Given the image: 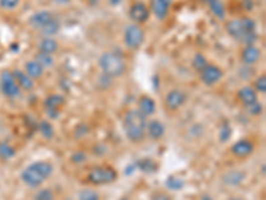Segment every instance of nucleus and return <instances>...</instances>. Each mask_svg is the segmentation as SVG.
<instances>
[{
  "label": "nucleus",
  "instance_id": "obj_3",
  "mask_svg": "<svg viewBox=\"0 0 266 200\" xmlns=\"http://www.w3.org/2000/svg\"><path fill=\"white\" fill-rule=\"evenodd\" d=\"M52 173H54V166L50 162L38 160L26 167L20 173V177L24 184L30 188H39L47 179L52 176Z\"/></svg>",
  "mask_w": 266,
  "mask_h": 200
},
{
  "label": "nucleus",
  "instance_id": "obj_36",
  "mask_svg": "<svg viewBox=\"0 0 266 200\" xmlns=\"http://www.w3.org/2000/svg\"><path fill=\"white\" fill-rule=\"evenodd\" d=\"M20 0H0V8L6 11H14L15 8L19 7Z\"/></svg>",
  "mask_w": 266,
  "mask_h": 200
},
{
  "label": "nucleus",
  "instance_id": "obj_27",
  "mask_svg": "<svg viewBox=\"0 0 266 200\" xmlns=\"http://www.w3.org/2000/svg\"><path fill=\"white\" fill-rule=\"evenodd\" d=\"M35 60H38L43 66V68H52L55 66V59L52 58V55L43 54V52H38L35 56Z\"/></svg>",
  "mask_w": 266,
  "mask_h": 200
},
{
  "label": "nucleus",
  "instance_id": "obj_18",
  "mask_svg": "<svg viewBox=\"0 0 266 200\" xmlns=\"http://www.w3.org/2000/svg\"><path fill=\"white\" fill-rule=\"evenodd\" d=\"M147 134L153 140H160L165 135V126L157 119H152L147 123Z\"/></svg>",
  "mask_w": 266,
  "mask_h": 200
},
{
  "label": "nucleus",
  "instance_id": "obj_28",
  "mask_svg": "<svg viewBox=\"0 0 266 200\" xmlns=\"http://www.w3.org/2000/svg\"><path fill=\"white\" fill-rule=\"evenodd\" d=\"M79 200H100V193L93 188H83L79 191Z\"/></svg>",
  "mask_w": 266,
  "mask_h": 200
},
{
  "label": "nucleus",
  "instance_id": "obj_8",
  "mask_svg": "<svg viewBox=\"0 0 266 200\" xmlns=\"http://www.w3.org/2000/svg\"><path fill=\"white\" fill-rule=\"evenodd\" d=\"M128 16L132 20V23L135 24H144L147 23L149 18H151V10L149 6H147V3H144L141 0L135 2L132 4L129 10H128Z\"/></svg>",
  "mask_w": 266,
  "mask_h": 200
},
{
  "label": "nucleus",
  "instance_id": "obj_31",
  "mask_svg": "<svg viewBox=\"0 0 266 200\" xmlns=\"http://www.w3.org/2000/svg\"><path fill=\"white\" fill-rule=\"evenodd\" d=\"M136 167H139L143 172L145 173H152L156 169V163L152 160V159H144V160H140L137 162Z\"/></svg>",
  "mask_w": 266,
  "mask_h": 200
},
{
  "label": "nucleus",
  "instance_id": "obj_16",
  "mask_svg": "<svg viewBox=\"0 0 266 200\" xmlns=\"http://www.w3.org/2000/svg\"><path fill=\"white\" fill-rule=\"evenodd\" d=\"M237 97L242 103L243 107L258 102V93L255 92L251 85H243V87H241L238 89V92H237Z\"/></svg>",
  "mask_w": 266,
  "mask_h": 200
},
{
  "label": "nucleus",
  "instance_id": "obj_2",
  "mask_svg": "<svg viewBox=\"0 0 266 200\" xmlns=\"http://www.w3.org/2000/svg\"><path fill=\"white\" fill-rule=\"evenodd\" d=\"M147 116H144L137 108L128 110L123 116V130L131 143H140L147 134Z\"/></svg>",
  "mask_w": 266,
  "mask_h": 200
},
{
  "label": "nucleus",
  "instance_id": "obj_43",
  "mask_svg": "<svg viewBox=\"0 0 266 200\" xmlns=\"http://www.w3.org/2000/svg\"><path fill=\"white\" fill-rule=\"evenodd\" d=\"M229 200H245V199H242V197H231V199Z\"/></svg>",
  "mask_w": 266,
  "mask_h": 200
},
{
  "label": "nucleus",
  "instance_id": "obj_41",
  "mask_svg": "<svg viewBox=\"0 0 266 200\" xmlns=\"http://www.w3.org/2000/svg\"><path fill=\"white\" fill-rule=\"evenodd\" d=\"M55 2H58V3H60V4H66V3H68V2H71V0H55Z\"/></svg>",
  "mask_w": 266,
  "mask_h": 200
},
{
  "label": "nucleus",
  "instance_id": "obj_23",
  "mask_svg": "<svg viewBox=\"0 0 266 200\" xmlns=\"http://www.w3.org/2000/svg\"><path fill=\"white\" fill-rule=\"evenodd\" d=\"M206 6H208L210 12L216 16L217 19L225 20V18H226V10H225V6L222 4L221 0H209Z\"/></svg>",
  "mask_w": 266,
  "mask_h": 200
},
{
  "label": "nucleus",
  "instance_id": "obj_15",
  "mask_svg": "<svg viewBox=\"0 0 266 200\" xmlns=\"http://www.w3.org/2000/svg\"><path fill=\"white\" fill-rule=\"evenodd\" d=\"M54 18L55 16L52 15V12L48 11V10H40V11L35 12V14L30 18L28 23H30V26H31L34 30L40 31V30H42L50 20L54 19Z\"/></svg>",
  "mask_w": 266,
  "mask_h": 200
},
{
  "label": "nucleus",
  "instance_id": "obj_34",
  "mask_svg": "<svg viewBox=\"0 0 266 200\" xmlns=\"http://www.w3.org/2000/svg\"><path fill=\"white\" fill-rule=\"evenodd\" d=\"M34 200H55V193L50 188H42L36 192Z\"/></svg>",
  "mask_w": 266,
  "mask_h": 200
},
{
  "label": "nucleus",
  "instance_id": "obj_21",
  "mask_svg": "<svg viewBox=\"0 0 266 200\" xmlns=\"http://www.w3.org/2000/svg\"><path fill=\"white\" fill-rule=\"evenodd\" d=\"M66 104V97L59 93H51L44 100V107L46 110H59Z\"/></svg>",
  "mask_w": 266,
  "mask_h": 200
},
{
  "label": "nucleus",
  "instance_id": "obj_1",
  "mask_svg": "<svg viewBox=\"0 0 266 200\" xmlns=\"http://www.w3.org/2000/svg\"><path fill=\"white\" fill-rule=\"evenodd\" d=\"M257 24L249 16L234 18L225 22V31L234 39L235 42L241 43L243 46H251L257 42Z\"/></svg>",
  "mask_w": 266,
  "mask_h": 200
},
{
  "label": "nucleus",
  "instance_id": "obj_26",
  "mask_svg": "<svg viewBox=\"0 0 266 200\" xmlns=\"http://www.w3.org/2000/svg\"><path fill=\"white\" fill-rule=\"evenodd\" d=\"M16 155V150L10 143L0 142V159L2 160H10Z\"/></svg>",
  "mask_w": 266,
  "mask_h": 200
},
{
  "label": "nucleus",
  "instance_id": "obj_38",
  "mask_svg": "<svg viewBox=\"0 0 266 200\" xmlns=\"http://www.w3.org/2000/svg\"><path fill=\"white\" fill-rule=\"evenodd\" d=\"M152 200H173V199H172L169 195H166V193L158 192V193H156V195H153Z\"/></svg>",
  "mask_w": 266,
  "mask_h": 200
},
{
  "label": "nucleus",
  "instance_id": "obj_17",
  "mask_svg": "<svg viewBox=\"0 0 266 200\" xmlns=\"http://www.w3.org/2000/svg\"><path fill=\"white\" fill-rule=\"evenodd\" d=\"M12 75L15 77L16 83H18V85L20 87V89L32 91L34 87H35V80H32L31 77L28 76L23 69H15V71H12Z\"/></svg>",
  "mask_w": 266,
  "mask_h": 200
},
{
  "label": "nucleus",
  "instance_id": "obj_9",
  "mask_svg": "<svg viewBox=\"0 0 266 200\" xmlns=\"http://www.w3.org/2000/svg\"><path fill=\"white\" fill-rule=\"evenodd\" d=\"M198 76H200L201 83H204L206 87H212V85L217 84L218 81H221V79L224 77V72H222V69L218 66H216V64L208 63V64L198 72Z\"/></svg>",
  "mask_w": 266,
  "mask_h": 200
},
{
  "label": "nucleus",
  "instance_id": "obj_29",
  "mask_svg": "<svg viewBox=\"0 0 266 200\" xmlns=\"http://www.w3.org/2000/svg\"><path fill=\"white\" fill-rule=\"evenodd\" d=\"M231 138V126L228 123V122H224V123L221 124L220 127V132H218V140L220 143H226L229 139Z\"/></svg>",
  "mask_w": 266,
  "mask_h": 200
},
{
  "label": "nucleus",
  "instance_id": "obj_11",
  "mask_svg": "<svg viewBox=\"0 0 266 200\" xmlns=\"http://www.w3.org/2000/svg\"><path fill=\"white\" fill-rule=\"evenodd\" d=\"M230 152L235 158L246 159L254 152V143L249 139H241L230 147Z\"/></svg>",
  "mask_w": 266,
  "mask_h": 200
},
{
  "label": "nucleus",
  "instance_id": "obj_10",
  "mask_svg": "<svg viewBox=\"0 0 266 200\" xmlns=\"http://www.w3.org/2000/svg\"><path fill=\"white\" fill-rule=\"evenodd\" d=\"M186 93L184 91L178 88L170 89L169 92L165 95V99H164V104H165V107L168 111H178L180 108L186 103Z\"/></svg>",
  "mask_w": 266,
  "mask_h": 200
},
{
  "label": "nucleus",
  "instance_id": "obj_39",
  "mask_svg": "<svg viewBox=\"0 0 266 200\" xmlns=\"http://www.w3.org/2000/svg\"><path fill=\"white\" fill-rule=\"evenodd\" d=\"M108 3L111 7H117V6L123 3V0H108Z\"/></svg>",
  "mask_w": 266,
  "mask_h": 200
},
{
  "label": "nucleus",
  "instance_id": "obj_6",
  "mask_svg": "<svg viewBox=\"0 0 266 200\" xmlns=\"http://www.w3.org/2000/svg\"><path fill=\"white\" fill-rule=\"evenodd\" d=\"M145 42V32L139 24L132 23L124 30V44L128 50L136 51Z\"/></svg>",
  "mask_w": 266,
  "mask_h": 200
},
{
  "label": "nucleus",
  "instance_id": "obj_30",
  "mask_svg": "<svg viewBox=\"0 0 266 200\" xmlns=\"http://www.w3.org/2000/svg\"><path fill=\"white\" fill-rule=\"evenodd\" d=\"M184 184H185V181L182 180V179H180L178 176H174V175H170V176L165 180L166 187L170 189H174V191H176V189L184 188Z\"/></svg>",
  "mask_w": 266,
  "mask_h": 200
},
{
  "label": "nucleus",
  "instance_id": "obj_37",
  "mask_svg": "<svg viewBox=\"0 0 266 200\" xmlns=\"http://www.w3.org/2000/svg\"><path fill=\"white\" fill-rule=\"evenodd\" d=\"M85 154L84 152H75L74 155H72V156H71V160H72V162L74 163H76V164H80V163H83V162H85Z\"/></svg>",
  "mask_w": 266,
  "mask_h": 200
},
{
  "label": "nucleus",
  "instance_id": "obj_19",
  "mask_svg": "<svg viewBox=\"0 0 266 200\" xmlns=\"http://www.w3.org/2000/svg\"><path fill=\"white\" fill-rule=\"evenodd\" d=\"M44 71H46V69L43 68L42 64H40L38 60H35V59L28 60V62H26V64H24V72L27 73L32 80L42 79L43 75H44Z\"/></svg>",
  "mask_w": 266,
  "mask_h": 200
},
{
  "label": "nucleus",
  "instance_id": "obj_13",
  "mask_svg": "<svg viewBox=\"0 0 266 200\" xmlns=\"http://www.w3.org/2000/svg\"><path fill=\"white\" fill-rule=\"evenodd\" d=\"M172 0H151L149 10L157 20H165L169 16Z\"/></svg>",
  "mask_w": 266,
  "mask_h": 200
},
{
  "label": "nucleus",
  "instance_id": "obj_44",
  "mask_svg": "<svg viewBox=\"0 0 266 200\" xmlns=\"http://www.w3.org/2000/svg\"><path fill=\"white\" fill-rule=\"evenodd\" d=\"M64 200H72V199H64Z\"/></svg>",
  "mask_w": 266,
  "mask_h": 200
},
{
  "label": "nucleus",
  "instance_id": "obj_20",
  "mask_svg": "<svg viewBox=\"0 0 266 200\" xmlns=\"http://www.w3.org/2000/svg\"><path fill=\"white\" fill-rule=\"evenodd\" d=\"M156 102L152 99L151 96H148V95H143V96H140L139 102H137V110H139L144 116H152L156 112Z\"/></svg>",
  "mask_w": 266,
  "mask_h": 200
},
{
  "label": "nucleus",
  "instance_id": "obj_12",
  "mask_svg": "<svg viewBox=\"0 0 266 200\" xmlns=\"http://www.w3.org/2000/svg\"><path fill=\"white\" fill-rule=\"evenodd\" d=\"M261 56H262L261 50H259L258 47H255L254 44H251V46H243V48L241 50V52H239V59H241L243 66L253 67L261 60Z\"/></svg>",
  "mask_w": 266,
  "mask_h": 200
},
{
  "label": "nucleus",
  "instance_id": "obj_4",
  "mask_svg": "<svg viewBox=\"0 0 266 200\" xmlns=\"http://www.w3.org/2000/svg\"><path fill=\"white\" fill-rule=\"evenodd\" d=\"M97 66L105 76L109 79L123 76L127 71V64L121 55L115 51H105L99 56Z\"/></svg>",
  "mask_w": 266,
  "mask_h": 200
},
{
  "label": "nucleus",
  "instance_id": "obj_22",
  "mask_svg": "<svg viewBox=\"0 0 266 200\" xmlns=\"http://www.w3.org/2000/svg\"><path fill=\"white\" fill-rule=\"evenodd\" d=\"M39 52L52 55L59 50V43L54 38H43L39 42Z\"/></svg>",
  "mask_w": 266,
  "mask_h": 200
},
{
  "label": "nucleus",
  "instance_id": "obj_42",
  "mask_svg": "<svg viewBox=\"0 0 266 200\" xmlns=\"http://www.w3.org/2000/svg\"><path fill=\"white\" fill-rule=\"evenodd\" d=\"M87 2H88L89 4H97L100 0H87Z\"/></svg>",
  "mask_w": 266,
  "mask_h": 200
},
{
  "label": "nucleus",
  "instance_id": "obj_14",
  "mask_svg": "<svg viewBox=\"0 0 266 200\" xmlns=\"http://www.w3.org/2000/svg\"><path fill=\"white\" fill-rule=\"evenodd\" d=\"M246 179V173L241 169H229L221 176V181L228 187H238Z\"/></svg>",
  "mask_w": 266,
  "mask_h": 200
},
{
  "label": "nucleus",
  "instance_id": "obj_32",
  "mask_svg": "<svg viewBox=\"0 0 266 200\" xmlns=\"http://www.w3.org/2000/svg\"><path fill=\"white\" fill-rule=\"evenodd\" d=\"M208 60H206V58H205L204 55L202 54H196L194 56H193V60H192V67L194 69H196L197 72H200L201 69L204 68L206 64H208Z\"/></svg>",
  "mask_w": 266,
  "mask_h": 200
},
{
  "label": "nucleus",
  "instance_id": "obj_35",
  "mask_svg": "<svg viewBox=\"0 0 266 200\" xmlns=\"http://www.w3.org/2000/svg\"><path fill=\"white\" fill-rule=\"evenodd\" d=\"M245 110L250 116H259L263 112V106L259 102H255V103L250 104V106H246Z\"/></svg>",
  "mask_w": 266,
  "mask_h": 200
},
{
  "label": "nucleus",
  "instance_id": "obj_24",
  "mask_svg": "<svg viewBox=\"0 0 266 200\" xmlns=\"http://www.w3.org/2000/svg\"><path fill=\"white\" fill-rule=\"evenodd\" d=\"M59 31H60V22H59L56 18H54V19L50 20L39 32L44 35V38H52V36L58 34Z\"/></svg>",
  "mask_w": 266,
  "mask_h": 200
},
{
  "label": "nucleus",
  "instance_id": "obj_5",
  "mask_svg": "<svg viewBox=\"0 0 266 200\" xmlns=\"http://www.w3.org/2000/svg\"><path fill=\"white\" fill-rule=\"evenodd\" d=\"M117 176H119V173L113 167L97 166L89 171L87 179L93 185H105L116 181Z\"/></svg>",
  "mask_w": 266,
  "mask_h": 200
},
{
  "label": "nucleus",
  "instance_id": "obj_40",
  "mask_svg": "<svg viewBox=\"0 0 266 200\" xmlns=\"http://www.w3.org/2000/svg\"><path fill=\"white\" fill-rule=\"evenodd\" d=\"M200 200H214V199H213L210 195H208V193H205V195H202V196L200 197Z\"/></svg>",
  "mask_w": 266,
  "mask_h": 200
},
{
  "label": "nucleus",
  "instance_id": "obj_7",
  "mask_svg": "<svg viewBox=\"0 0 266 200\" xmlns=\"http://www.w3.org/2000/svg\"><path fill=\"white\" fill-rule=\"evenodd\" d=\"M0 89L4 96L10 97V99L19 96L20 87L18 85L15 77L12 75V71L10 69H4L0 73Z\"/></svg>",
  "mask_w": 266,
  "mask_h": 200
},
{
  "label": "nucleus",
  "instance_id": "obj_25",
  "mask_svg": "<svg viewBox=\"0 0 266 200\" xmlns=\"http://www.w3.org/2000/svg\"><path fill=\"white\" fill-rule=\"evenodd\" d=\"M39 132H40V135H42L44 139H47V140H51V139L55 136L54 126H52L48 120H42V122L39 123Z\"/></svg>",
  "mask_w": 266,
  "mask_h": 200
},
{
  "label": "nucleus",
  "instance_id": "obj_33",
  "mask_svg": "<svg viewBox=\"0 0 266 200\" xmlns=\"http://www.w3.org/2000/svg\"><path fill=\"white\" fill-rule=\"evenodd\" d=\"M253 89L257 93H265L266 92V76L261 75V76L255 77L254 84H253Z\"/></svg>",
  "mask_w": 266,
  "mask_h": 200
}]
</instances>
